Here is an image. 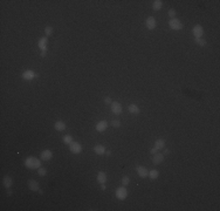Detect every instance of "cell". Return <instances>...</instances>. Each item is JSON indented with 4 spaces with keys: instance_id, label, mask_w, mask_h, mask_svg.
<instances>
[{
    "instance_id": "obj_1",
    "label": "cell",
    "mask_w": 220,
    "mask_h": 211,
    "mask_svg": "<svg viewBox=\"0 0 220 211\" xmlns=\"http://www.w3.org/2000/svg\"><path fill=\"white\" fill-rule=\"evenodd\" d=\"M24 164L28 169H39L41 167L40 160H39V158H36V157H34V156H28L25 160Z\"/></svg>"
},
{
    "instance_id": "obj_2",
    "label": "cell",
    "mask_w": 220,
    "mask_h": 211,
    "mask_svg": "<svg viewBox=\"0 0 220 211\" xmlns=\"http://www.w3.org/2000/svg\"><path fill=\"white\" fill-rule=\"evenodd\" d=\"M116 197H117L120 201H124V199L128 197V190H126V188H125L124 185L116 189Z\"/></svg>"
},
{
    "instance_id": "obj_3",
    "label": "cell",
    "mask_w": 220,
    "mask_h": 211,
    "mask_svg": "<svg viewBox=\"0 0 220 211\" xmlns=\"http://www.w3.org/2000/svg\"><path fill=\"white\" fill-rule=\"evenodd\" d=\"M110 109H111V112H113L115 115H120V114H122V112H123L122 104H121L120 102H117V101H114V102L110 103Z\"/></svg>"
},
{
    "instance_id": "obj_4",
    "label": "cell",
    "mask_w": 220,
    "mask_h": 211,
    "mask_svg": "<svg viewBox=\"0 0 220 211\" xmlns=\"http://www.w3.org/2000/svg\"><path fill=\"white\" fill-rule=\"evenodd\" d=\"M169 26L173 31H180L183 28V24L180 22V20L177 19V18H173V19L169 20Z\"/></svg>"
},
{
    "instance_id": "obj_5",
    "label": "cell",
    "mask_w": 220,
    "mask_h": 211,
    "mask_svg": "<svg viewBox=\"0 0 220 211\" xmlns=\"http://www.w3.org/2000/svg\"><path fill=\"white\" fill-rule=\"evenodd\" d=\"M192 33L194 35V38H203V35H204V28L201 25H196L193 26L192 28Z\"/></svg>"
},
{
    "instance_id": "obj_6",
    "label": "cell",
    "mask_w": 220,
    "mask_h": 211,
    "mask_svg": "<svg viewBox=\"0 0 220 211\" xmlns=\"http://www.w3.org/2000/svg\"><path fill=\"white\" fill-rule=\"evenodd\" d=\"M145 26H146V28H148L149 31L155 29L156 26H157L156 19H155L153 16H148V18H146V20H145Z\"/></svg>"
},
{
    "instance_id": "obj_7",
    "label": "cell",
    "mask_w": 220,
    "mask_h": 211,
    "mask_svg": "<svg viewBox=\"0 0 220 211\" xmlns=\"http://www.w3.org/2000/svg\"><path fill=\"white\" fill-rule=\"evenodd\" d=\"M136 171H137L138 176H139V177H142V178H145V177H148V176H149V170L146 169L145 167H143V165H137L136 167Z\"/></svg>"
},
{
    "instance_id": "obj_8",
    "label": "cell",
    "mask_w": 220,
    "mask_h": 211,
    "mask_svg": "<svg viewBox=\"0 0 220 211\" xmlns=\"http://www.w3.org/2000/svg\"><path fill=\"white\" fill-rule=\"evenodd\" d=\"M36 76H38V74H36L35 72H33V70H25V72L22 73V79L26 80V81H31L33 79H35Z\"/></svg>"
},
{
    "instance_id": "obj_9",
    "label": "cell",
    "mask_w": 220,
    "mask_h": 211,
    "mask_svg": "<svg viewBox=\"0 0 220 211\" xmlns=\"http://www.w3.org/2000/svg\"><path fill=\"white\" fill-rule=\"evenodd\" d=\"M69 149H70V151L73 154H80L82 151V146L80 143H77V142H71L69 144Z\"/></svg>"
},
{
    "instance_id": "obj_10",
    "label": "cell",
    "mask_w": 220,
    "mask_h": 211,
    "mask_svg": "<svg viewBox=\"0 0 220 211\" xmlns=\"http://www.w3.org/2000/svg\"><path fill=\"white\" fill-rule=\"evenodd\" d=\"M107 128H108V122H107L105 120L98 121V122L96 123V130H97L98 133H103V131H105Z\"/></svg>"
},
{
    "instance_id": "obj_11",
    "label": "cell",
    "mask_w": 220,
    "mask_h": 211,
    "mask_svg": "<svg viewBox=\"0 0 220 211\" xmlns=\"http://www.w3.org/2000/svg\"><path fill=\"white\" fill-rule=\"evenodd\" d=\"M27 185H28L29 190H32V191H40V185L35 180H28Z\"/></svg>"
},
{
    "instance_id": "obj_12",
    "label": "cell",
    "mask_w": 220,
    "mask_h": 211,
    "mask_svg": "<svg viewBox=\"0 0 220 211\" xmlns=\"http://www.w3.org/2000/svg\"><path fill=\"white\" fill-rule=\"evenodd\" d=\"M47 44H48L47 37L40 38V40H39V42H38V46H39V48L41 49V52H42V50H47Z\"/></svg>"
},
{
    "instance_id": "obj_13",
    "label": "cell",
    "mask_w": 220,
    "mask_h": 211,
    "mask_svg": "<svg viewBox=\"0 0 220 211\" xmlns=\"http://www.w3.org/2000/svg\"><path fill=\"white\" fill-rule=\"evenodd\" d=\"M163 161H164V155L163 154L157 152V154L153 155V157H152V163L153 164H160Z\"/></svg>"
},
{
    "instance_id": "obj_14",
    "label": "cell",
    "mask_w": 220,
    "mask_h": 211,
    "mask_svg": "<svg viewBox=\"0 0 220 211\" xmlns=\"http://www.w3.org/2000/svg\"><path fill=\"white\" fill-rule=\"evenodd\" d=\"M52 157H53V152L48 149H46L41 152V160L42 161H49V160H52Z\"/></svg>"
},
{
    "instance_id": "obj_15",
    "label": "cell",
    "mask_w": 220,
    "mask_h": 211,
    "mask_svg": "<svg viewBox=\"0 0 220 211\" xmlns=\"http://www.w3.org/2000/svg\"><path fill=\"white\" fill-rule=\"evenodd\" d=\"M3 184H4V186L8 190L12 185H13V180H12V177H10V176H4V178H3Z\"/></svg>"
},
{
    "instance_id": "obj_16",
    "label": "cell",
    "mask_w": 220,
    "mask_h": 211,
    "mask_svg": "<svg viewBox=\"0 0 220 211\" xmlns=\"http://www.w3.org/2000/svg\"><path fill=\"white\" fill-rule=\"evenodd\" d=\"M54 128L58 131H63L66 129V123L63 121H56L54 123Z\"/></svg>"
},
{
    "instance_id": "obj_17",
    "label": "cell",
    "mask_w": 220,
    "mask_h": 211,
    "mask_svg": "<svg viewBox=\"0 0 220 211\" xmlns=\"http://www.w3.org/2000/svg\"><path fill=\"white\" fill-rule=\"evenodd\" d=\"M128 109H129V113H131V114H139L141 113V109H139V107L137 104H135V103H131V104H129L128 106Z\"/></svg>"
},
{
    "instance_id": "obj_18",
    "label": "cell",
    "mask_w": 220,
    "mask_h": 211,
    "mask_svg": "<svg viewBox=\"0 0 220 211\" xmlns=\"http://www.w3.org/2000/svg\"><path fill=\"white\" fill-rule=\"evenodd\" d=\"M105 151H107V150H105V147H104V146L97 144V146L94 147V152H95L96 155H104Z\"/></svg>"
},
{
    "instance_id": "obj_19",
    "label": "cell",
    "mask_w": 220,
    "mask_h": 211,
    "mask_svg": "<svg viewBox=\"0 0 220 211\" xmlns=\"http://www.w3.org/2000/svg\"><path fill=\"white\" fill-rule=\"evenodd\" d=\"M156 149H158V150H160V149H163L164 147H165V140H163V138H158V140H156V142H155V146H153Z\"/></svg>"
},
{
    "instance_id": "obj_20",
    "label": "cell",
    "mask_w": 220,
    "mask_h": 211,
    "mask_svg": "<svg viewBox=\"0 0 220 211\" xmlns=\"http://www.w3.org/2000/svg\"><path fill=\"white\" fill-rule=\"evenodd\" d=\"M105 181H107V175H105V172L100 171V172L97 174V182H98L100 184H104Z\"/></svg>"
},
{
    "instance_id": "obj_21",
    "label": "cell",
    "mask_w": 220,
    "mask_h": 211,
    "mask_svg": "<svg viewBox=\"0 0 220 211\" xmlns=\"http://www.w3.org/2000/svg\"><path fill=\"white\" fill-rule=\"evenodd\" d=\"M162 6H163V1H162V0H155L153 4H152L153 11H159L162 8Z\"/></svg>"
},
{
    "instance_id": "obj_22",
    "label": "cell",
    "mask_w": 220,
    "mask_h": 211,
    "mask_svg": "<svg viewBox=\"0 0 220 211\" xmlns=\"http://www.w3.org/2000/svg\"><path fill=\"white\" fill-rule=\"evenodd\" d=\"M158 176H159V171H158V170L152 169V170L149 171V177H150L151 180H156V178H158Z\"/></svg>"
},
{
    "instance_id": "obj_23",
    "label": "cell",
    "mask_w": 220,
    "mask_h": 211,
    "mask_svg": "<svg viewBox=\"0 0 220 211\" xmlns=\"http://www.w3.org/2000/svg\"><path fill=\"white\" fill-rule=\"evenodd\" d=\"M194 41H196V44L198 45V46H201V47H205L206 46V40H204L203 38H196L194 39Z\"/></svg>"
},
{
    "instance_id": "obj_24",
    "label": "cell",
    "mask_w": 220,
    "mask_h": 211,
    "mask_svg": "<svg viewBox=\"0 0 220 211\" xmlns=\"http://www.w3.org/2000/svg\"><path fill=\"white\" fill-rule=\"evenodd\" d=\"M63 143H66V144H70L71 142H74V140H73V137L70 136V135H66V136H63Z\"/></svg>"
},
{
    "instance_id": "obj_25",
    "label": "cell",
    "mask_w": 220,
    "mask_h": 211,
    "mask_svg": "<svg viewBox=\"0 0 220 211\" xmlns=\"http://www.w3.org/2000/svg\"><path fill=\"white\" fill-rule=\"evenodd\" d=\"M53 27H50V26H47V27H45V34H46V37H49V35H52L53 34Z\"/></svg>"
},
{
    "instance_id": "obj_26",
    "label": "cell",
    "mask_w": 220,
    "mask_h": 211,
    "mask_svg": "<svg viewBox=\"0 0 220 211\" xmlns=\"http://www.w3.org/2000/svg\"><path fill=\"white\" fill-rule=\"evenodd\" d=\"M110 125H111L114 128H120L121 127V122L118 120H113L111 122H110Z\"/></svg>"
},
{
    "instance_id": "obj_27",
    "label": "cell",
    "mask_w": 220,
    "mask_h": 211,
    "mask_svg": "<svg viewBox=\"0 0 220 211\" xmlns=\"http://www.w3.org/2000/svg\"><path fill=\"white\" fill-rule=\"evenodd\" d=\"M129 183H130V178H129V176H124V177L122 178V184H123L124 186H126Z\"/></svg>"
},
{
    "instance_id": "obj_28",
    "label": "cell",
    "mask_w": 220,
    "mask_h": 211,
    "mask_svg": "<svg viewBox=\"0 0 220 211\" xmlns=\"http://www.w3.org/2000/svg\"><path fill=\"white\" fill-rule=\"evenodd\" d=\"M168 14H169V16L171 18V19H173V18H176V14H177V12H176V10H173V8H170V10L168 11Z\"/></svg>"
},
{
    "instance_id": "obj_29",
    "label": "cell",
    "mask_w": 220,
    "mask_h": 211,
    "mask_svg": "<svg viewBox=\"0 0 220 211\" xmlns=\"http://www.w3.org/2000/svg\"><path fill=\"white\" fill-rule=\"evenodd\" d=\"M38 174H39V176H42V177H43V176H46L47 175V170L45 169V168H39L38 169Z\"/></svg>"
},
{
    "instance_id": "obj_30",
    "label": "cell",
    "mask_w": 220,
    "mask_h": 211,
    "mask_svg": "<svg viewBox=\"0 0 220 211\" xmlns=\"http://www.w3.org/2000/svg\"><path fill=\"white\" fill-rule=\"evenodd\" d=\"M157 152H158V149H156L155 147H153V148L150 150V154H152V155H155V154H157Z\"/></svg>"
},
{
    "instance_id": "obj_31",
    "label": "cell",
    "mask_w": 220,
    "mask_h": 211,
    "mask_svg": "<svg viewBox=\"0 0 220 211\" xmlns=\"http://www.w3.org/2000/svg\"><path fill=\"white\" fill-rule=\"evenodd\" d=\"M104 102H105L107 104H110V103H111V99H110V97H105V99H104Z\"/></svg>"
},
{
    "instance_id": "obj_32",
    "label": "cell",
    "mask_w": 220,
    "mask_h": 211,
    "mask_svg": "<svg viewBox=\"0 0 220 211\" xmlns=\"http://www.w3.org/2000/svg\"><path fill=\"white\" fill-rule=\"evenodd\" d=\"M47 56V50H42L41 52V58H46Z\"/></svg>"
},
{
    "instance_id": "obj_33",
    "label": "cell",
    "mask_w": 220,
    "mask_h": 211,
    "mask_svg": "<svg viewBox=\"0 0 220 211\" xmlns=\"http://www.w3.org/2000/svg\"><path fill=\"white\" fill-rule=\"evenodd\" d=\"M105 155H107V156H110V155H111V151H110V150L105 151Z\"/></svg>"
},
{
    "instance_id": "obj_34",
    "label": "cell",
    "mask_w": 220,
    "mask_h": 211,
    "mask_svg": "<svg viewBox=\"0 0 220 211\" xmlns=\"http://www.w3.org/2000/svg\"><path fill=\"white\" fill-rule=\"evenodd\" d=\"M164 152H165V154H166V155H168V154H170V150H169V149H166V150H165Z\"/></svg>"
},
{
    "instance_id": "obj_35",
    "label": "cell",
    "mask_w": 220,
    "mask_h": 211,
    "mask_svg": "<svg viewBox=\"0 0 220 211\" xmlns=\"http://www.w3.org/2000/svg\"><path fill=\"white\" fill-rule=\"evenodd\" d=\"M102 185V190H105V185L104 184H101Z\"/></svg>"
}]
</instances>
